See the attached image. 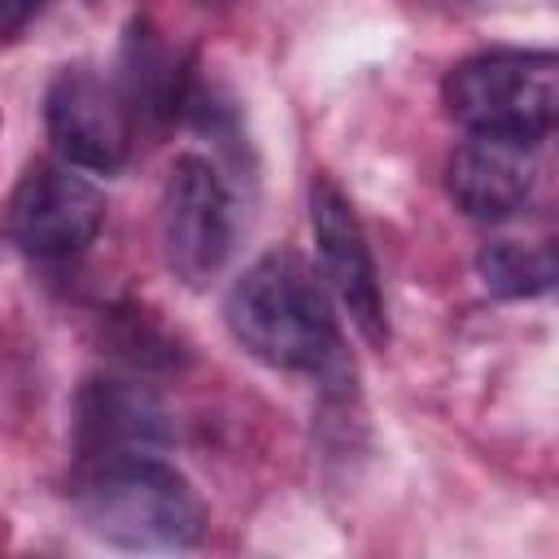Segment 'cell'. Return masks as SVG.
I'll return each mask as SVG.
<instances>
[{
	"mask_svg": "<svg viewBox=\"0 0 559 559\" xmlns=\"http://www.w3.org/2000/svg\"><path fill=\"white\" fill-rule=\"evenodd\" d=\"M310 231H314L319 275L328 280V293L349 314L358 336L367 345L384 349L389 345V314H384L380 271H376V258H371V245H367V231H362L354 201L328 175H314V183H310Z\"/></svg>",
	"mask_w": 559,
	"mask_h": 559,
	"instance_id": "8992f818",
	"label": "cell"
},
{
	"mask_svg": "<svg viewBox=\"0 0 559 559\" xmlns=\"http://www.w3.org/2000/svg\"><path fill=\"white\" fill-rule=\"evenodd\" d=\"M74 507L83 528L118 550H188L205 533L201 498L157 454L79 467Z\"/></svg>",
	"mask_w": 559,
	"mask_h": 559,
	"instance_id": "7a4b0ae2",
	"label": "cell"
},
{
	"mask_svg": "<svg viewBox=\"0 0 559 559\" xmlns=\"http://www.w3.org/2000/svg\"><path fill=\"white\" fill-rule=\"evenodd\" d=\"M157 240L166 271L188 288H205L227 266L236 245V205L210 157L183 153L170 162L157 201Z\"/></svg>",
	"mask_w": 559,
	"mask_h": 559,
	"instance_id": "277c9868",
	"label": "cell"
},
{
	"mask_svg": "<svg viewBox=\"0 0 559 559\" xmlns=\"http://www.w3.org/2000/svg\"><path fill=\"white\" fill-rule=\"evenodd\" d=\"M445 114L472 135L550 140L559 109V61L533 48H493L459 61L441 83Z\"/></svg>",
	"mask_w": 559,
	"mask_h": 559,
	"instance_id": "3957f363",
	"label": "cell"
},
{
	"mask_svg": "<svg viewBox=\"0 0 559 559\" xmlns=\"http://www.w3.org/2000/svg\"><path fill=\"white\" fill-rule=\"evenodd\" d=\"M44 122L61 162L79 170L109 175L127 162L131 127H135L131 109L118 83L100 79L92 66H66L52 74L44 92Z\"/></svg>",
	"mask_w": 559,
	"mask_h": 559,
	"instance_id": "ba28073f",
	"label": "cell"
},
{
	"mask_svg": "<svg viewBox=\"0 0 559 559\" xmlns=\"http://www.w3.org/2000/svg\"><path fill=\"white\" fill-rule=\"evenodd\" d=\"M170 445L166 406L135 380L92 376L74 397V454L79 467L162 454Z\"/></svg>",
	"mask_w": 559,
	"mask_h": 559,
	"instance_id": "9c48e42d",
	"label": "cell"
},
{
	"mask_svg": "<svg viewBox=\"0 0 559 559\" xmlns=\"http://www.w3.org/2000/svg\"><path fill=\"white\" fill-rule=\"evenodd\" d=\"M105 223V197L70 162H35L17 179L4 231L35 262H66L83 253Z\"/></svg>",
	"mask_w": 559,
	"mask_h": 559,
	"instance_id": "5b68a950",
	"label": "cell"
},
{
	"mask_svg": "<svg viewBox=\"0 0 559 559\" xmlns=\"http://www.w3.org/2000/svg\"><path fill=\"white\" fill-rule=\"evenodd\" d=\"M223 319L236 345L275 371H297V376L345 371L341 332L323 275H314L310 262L297 258L293 249H275L258 258L231 284L223 301Z\"/></svg>",
	"mask_w": 559,
	"mask_h": 559,
	"instance_id": "6da1fadb",
	"label": "cell"
},
{
	"mask_svg": "<svg viewBox=\"0 0 559 559\" xmlns=\"http://www.w3.org/2000/svg\"><path fill=\"white\" fill-rule=\"evenodd\" d=\"M118 92L131 109V122H162L183 100V70L148 22H135L127 31Z\"/></svg>",
	"mask_w": 559,
	"mask_h": 559,
	"instance_id": "30bf717a",
	"label": "cell"
},
{
	"mask_svg": "<svg viewBox=\"0 0 559 559\" xmlns=\"http://www.w3.org/2000/svg\"><path fill=\"white\" fill-rule=\"evenodd\" d=\"M550 140L472 135L445 166L450 201L476 223H507L528 214L550 179Z\"/></svg>",
	"mask_w": 559,
	"mask_h": 559,
	"instance_id": "52a82bcc",
	"label": "cell"
},
{
	"mask_svg": "<svg viewBox=\"0 0 559 559\" xmlns=\"http://www.w3.org/2000/svg\"><path fill=\"white\" fill-rule=\"evenodd\" d=\"M44 4H48V0H0V39L22 35V31L39 17Z\"/></svg>",
	"mask_w": 559,
	"mask_h": 559,
	"instance_id": "7c38bea8",
	"label": "cell"
},
{
	"mask_svg": "<svg viewBox=\"0 0 559 559\" xmlns=\"http://www.w3.org/2000/svg\"><path fill=\"white\" fill-rule=\"evenodd\" d=\"M476 271H480V284L493 297H507V301L542 297L555 284V245L546 236L542 240L502 236V240H489L480 249Z\"/></svg>",
	"mask_w": 559,
	"mask_h": 559,
	"instance_id": "8fae6325",
	"label": "cell"
}]
</instances>
